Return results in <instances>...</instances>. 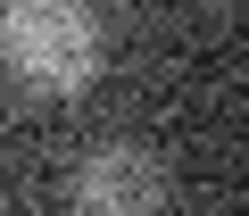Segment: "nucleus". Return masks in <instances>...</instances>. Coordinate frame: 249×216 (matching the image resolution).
Segmentation results:
<instances>
[{
	"label": "nucleus",
	"instance_id": "f257e3e1",
	"mask_svg": "<svg viewBox=\"0 0 249 216\" xmlns=\"http://www.w3.org/2000/svg\"><path fill=\"white\" fill-rule=\"evenodd\" d=\"M0 50L34 91H83L100 75V9L91 0H17Z\"/></svg>",
	"mask_w": 249,
	"mask_h": 216
},
{
	"label": "nucleus",
	"instance_id": "f03ea898",
	"mask_svg": "<svg viewBox=\"0 0 249 216\" xmlns=\"http://www.w3.org/2000/svg\"><path fill=\"white\" fill-rule=\"evenodd\" d=\"M67 199H75V216H158L166 208V166L133 142H108V150L75 158Z\"/></svg>",
	"mask_w": 249,
	"mask_h": 216
}]
</instances>
